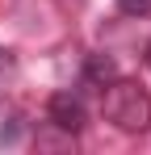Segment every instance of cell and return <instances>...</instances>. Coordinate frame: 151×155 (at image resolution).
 <instances>
[{"label": "cell", "mask_w": 151, "mask_h": 155, "mask_svg": "<svg viewBox=\"0 0 151 155\" xmlns=\"http://www.w3.org/2000/svg\"><path fill=\"white\" fill-rule=\"evenodd\" d=\"M17 138H21V122L13 117L8 126H0V143H17Z\"/></svg>", "instance_id": "obj_5"}, {"label": "cell", "mask_w": 151, "mask_h": 155, "mask_svg": "<svg viewBox=\"0 0 151 155\" xmlns=\"http://www.w3.org/2000/svg\"><path fill=\"white\" fill-rule=\"evenodd\" d=\"M118 13H122V17H147L151 0H118Z\"/></svg>", "instance_id": "obj_4"}, {"label": "cell", "mask_w": 151, "mask_h": 155, "mask_svg": "<svg viewBox=\"0 0 151 155\" xmlns=\"http://www.w3.org/2000/svg\"><path fill=\"white\" fill-rule=\"evenodd\" d=\"M4 63H8V51H4V46H0V71H4Z\"/></svg>", "instance_id": "obj_6"}, {"label": "cell", "mask_w": 151, "mask_h": 155, "mask_svg": "<svg viewBox=\"0 0 151 155\" xmlns=\"http://www.w3.org/2000/svg\"><path fill=\"white\" fill-rule=\"evenodd\" d=\"M105 97H101V113H105V122H113L118 130L126 134H143L151 130V92L139 84V80H113V84H105L101 88Z\"/></svg>", "instance_id": "obj_1"}, {"label": "cell", "mask_w": 151, "mask_h": 155, "mask_svg": "<svg viewBox=\"0 0 151 155\" xmlns=\"http://www.w3.org/2000/svg\"><path fill=\"white\" fill-rule=\"evenodd\" d=\"M147 67H151V46H147Z\"/></svg>", "instance_id": "obj_7"}, {"label": "cell", "mask_w": 151, "mask_h": 155, "mask_svg": "<svg viewBox=\"0 0 151 155\" xmlns=\"http://www.w3.org/2000/svg\"><path fill=\"white\" fill-rule=\"evenodd\" d=\"M46 126L55 130H63V134H80L84 130V101L76 97V92H50V101H46Z\"/></svg>", "instance_id": "obj_2"}, {"label": "cell", "mask_w": 151, "mask_h": 155, "mask_svg": "<svg viewBox=\"0 0 151 155\" xmlns=\"http://www.w3.org/2000/svg\"><path fill=\"white\" fill-rule=\"evenodd\" d=\"M113 80H118L113 54H88V59H84V71H80V84H84V88H105V84H113Z\"/></svg>", "instance_id": "obj_3"}]
</instances>
